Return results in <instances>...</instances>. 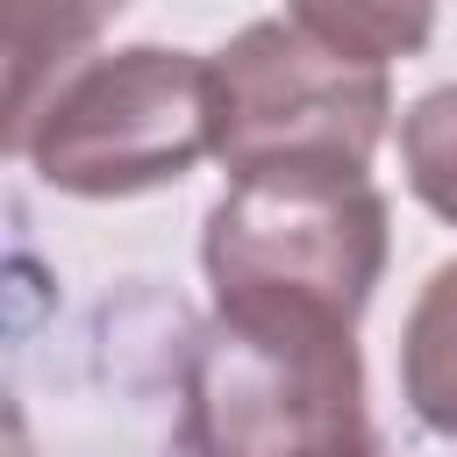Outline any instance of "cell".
Segmentation results:
<instances>
[{"mask_svg": "<svg viewBox=\"0 0 457 457\" xmlns=\"http://www.w3.org/2000/svg\"><path fill=\"white\" fill-rule=\"evenodd\" d=\"M286 14L357 64L414 57L436 36V0H286Z\"/></svg>", "mask_w": 457, "mask_h": 457, "instance_id": "52a82bcc", "label": "cell"}, {"mask_svg": "<svg viewBox=\"0 0 457 457\" xmlns=\"http://www.w3.org/2000/svg\"><path fill=\"white\" fill-rule=\"evenodd\" d=\"M129 0H7V136L43 107V93L93 57V36Z\"/></svg>", "mask_w": 457, "mask_h": 457, "instance_id": "5b68a950", "label": "cell"}, {"mask_svg": "<svg viewBox=\"0 0 457 457\" xmlns=\"http://www.w3.org/2000/svg\"><path fill=\"white\" fill-rule=\"evenodd\" d=\"M186 457H336L371 443L357 328L286 307H214L179 378Z\"/></svg>", "mask_w": 457, "mask_h": 457, "instance_id": "6da1fadb", "label": "cell"}, {"mask_svg": "<svg viewBox=\"0 0 457 457\" xmlns=\"http://www.w3.org/2000/svg\"><path fill=\"white\" fill-rule=\"evenodd\" d=\"M393 257L386 193L364 164H257L200 221L214 307H286L350 321L371 307Z\"/></svg>", "mask_w": 457, "mask_h": 457, "instance_id": "7a4b0ae2", "label": "cell"}, {"mask_svg": "<svg viewBox=\"0 0 457 457\" xmlns=\"http://www.w3.org/2000/svg\"><path fill=\"white\" fill-rule=\"evenodd\" d=\"M400 393L428 436L457 443V257L428 271L400 328Z\"/></svg>", "mask_w": 457, "mask_h": 457, "instance_id": "8992f818", "label": "cell"}, {"mask_svg": "<svg viewBox=\"0 0 457 457\" xmlns=\"http://www.w3.org/2000/svg\"><path fill=\"white\" fill-rule=\"evenodd\" d=\"M336 457H378V443H364V450H336Z\"/></svg>", "mask_w": 457, "mask_h": 457, "instance_id": "9c48e42d", "label": "cell"}, {"mask_svg": "<svg viewBox=\"0 0 457 457\" xmlns=\"http://www.w3.org/2000/svg\"><path fill=\"white\" fill-rule=\"evenodd\" d=\"M400 164H407L414 200L457 228V79L428 86L400 114Z\"/></svg>", "mask_w": 457, "mask_h": 457, "instance_id": "ba28073f", "label": "cell"}, {"mask_svg": "<svg viewBox=\"0 0 457 457\" xmlns=\"http://www.w3.org/2000/svg\"><path fill=\"white\" fill-rule=\"evenodd\" d=\"M7 143L29 157V171L50 193L136 200L179 186L200 157H214L207 57L171 43L93 50L43 93V107Z\"/></svg>", "mask_w": 457, "mask_h": 457, "instance_id": "3957f363", "label": "cell"}, {"mask_svg": "<svg viewBox=\"0 0 457 457\" xmlns=\"http://www.w3.org/2000/svg\"><path fill=\"white\" fill-rule=\"evenodd\" d=\"M214 86V157L236 171L257 164H371L393 86L386 64H357L307 36L293 14L236 29L207 57Z\"/></svg>", "mask_w": 457, "mask_h": 457, "instance_id": "277c9868", "label": "cell"}]
</instances>
